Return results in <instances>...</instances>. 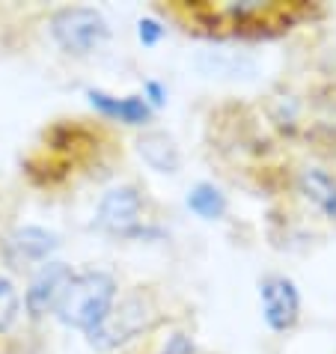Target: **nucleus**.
Instances as JSON below:
<instances>
[{"instance_id": "obj_15", "label": "nucleus", "mask_w": 336, "mask_h": 354, "mask_svg": "<svg viewBox=\"0 0 336 354\" xmlns=\"http://www.w3.org/2000/svg\"><path fill=\"white\" fill-rule=\"evenodd\" d=\"M143 98H146V104H149L152 111H158V107L167 104V86L158 84V81H146L143 84Z\"/></svg>"}, {"instance_id": "obj_14", "label": "nucleus", "mask_w": 336, "mask_h": 354, "mask_svg": "<svg viewBox=\"0 0 336 354\" xmlns=\"http://www.w3.org/2000/svg\"><path fill=\"white\" fill-rule=\"evenodd\" d=\"M161 354H196V346L187 333H173V337L164 342Z\"/></svg>"}, {"instance_id": "obj_12", "label": "nucleus", "mask_w": 336, "mask_h": 354, "mask_svg": "<svg viewBox=\"0 0 336 354\" xmlns=\"http://www.w3.org/2000/svg\"><path fill=\"white\" fill-rule=\"evenodd\" d=\"M21 316V295H18L15 283L0 274V333H6Z\"/></svg>"}, {"instance_id": "obj_1", "label": "nucleus", "mask_w": 336, "mask_h": 354, "mask_svg": "<svg viewBox=\"0 0 336 354\" xmlns=\"http://www.w3.org/2000/svg\"><path fill=\"white\" fill-rule=\"evenodd\" d=\"M116 304V280L107 271H84L75 274L66 286V295L57 307V319L66 328L93 330Z\"/></svg>"}, {"instance_id": "obj_2", "label": "nucleus", "mask_w": 336, "mask_h": 354, "mask_svg": "<svg viewBox=\"0 0 336 354\" xmlns=\"http://www.w3.org/2000/svg\"><path fill=\"white\" fill-rule=\"evenodd\" d=\"M48 30H51V39L66 54H75V57H86L111 39L107 18L93 6L57 9L51 15V21H48Z\"/></svg>"}, {"instance_id": "obj_7", "label": "nucleus", "mask_w": 336, "mask_h": 354, "mask_svg": "<svg viewBox=\"0 0 336 354\" xmlns=\"http://www.w3.org/2000/svg\"><path fill=\"white\" fill-rule=\"evenodd\" d=\"M140 194H137L131 185H120V188H111L102 203H98L95 212V223L98 230L111 232V235H125V239H134V232L140 230Z\"/></svg>"}, {"instance_id": "obj_11", "label": "nucleus", "mask_w": 336, "mask_h": 354, "mask_svg": "<svg viewBox=\"0 0 336 354\" xmlns=\"http://www.w3.org/2000/svg\"><path fill=\"white\" fill-rule=\"evenodd\" d=\"M187 209L203 221H221L226 214V196L221 188H214L212 182H200L187 191Z\"/></svg>"}, {"instance_id": "obj_13", "label": "nucleus", "mask_w": 336, "mask_h": 354, "mask_svg": "<svg viewBox=\"0 0 336 354\" xmlns=\"http://www.w3.org/2000/svg\"><path fill=\"white\" fill-rule=\"evenodd\" d=\"M164 24L158 21V18H152V15H146V18H140L137 21V39L146 45V48H152V45H158L164 39Z\"/></svg>"}, {"instance_id": "obj_10", "label": "nucleus", "mask_w": 336, "mask_h": 354, "mask_svg": "<svg viewBox=\"0 0 336 354\" xmlns=\"http://www.w3.org/2000/svg\"><path fill=\"white\" fill-rule=\"evenodd\" d=\"M298 185H301V194L306 200L315 203L328 218L336 221V179L330 173L319 170V167H310V170L301 173Z\"/></svg>"}, {"instance_id": "obj_9", "label": "nucleus", "mask_w": 336, "mask_h": 354, "mask_svg": "<svg viewBox=\"0 0 336 354\" xmlns=\"http://www.w3.org/2000/svg\"><path fill=\"white\" fill-rule=\"evenodd\" d=\"M137 155L155 173H179V167H182L179 146H176V140L167 131H146L137 140Z\"/></svg>"}, {"instance_id": "obj_5", "label": "nucleus", "mask_w": 336, "mask_h": 354, "mask_svg": "<svg viewBox=\"0 0 336 354\" xmlns=\"http://www.w3.org/2000/svg\"><path fill=\"white\" fill-rule=\"evenodd\" d=\"M75 271L68 268L66 262H45L39 265L33 271L30 283H27V292H24V310L30 313L33 319H42L48 313H57L60 307L63 295H66V286L72 283Z\"/></svg>"}, {"instance_id": "obj_8", "label": "nucleus", "mask_w": 336, "mask_h": 354, "mask_svg": "<svg viewBox=\"0 0 336 354\" xmlns=\"http://www.w3.org/2000/svg\"><path fill=\"white\" fill-rule=\"evenodd\" d=\"M86 98H90V104L95 107L102 116H107V120H120L125 125H146L152 120V107L146 104L143 95H111L104 90H86Z\"/></svg>"}, {"instance_id": "obj_6", "label": "nucleus", "mask_w": 336, "mask_h": 354, "mask_svg": "<svg viewBox=\"0 0 336 354\" xmlns=\"http://www.w3.org/2000/svg\"><path fill=\"white\" fill-rule=\"evenodd\" d=\"M259 298H262V316L265 324L277 333L292 330L301 319V292L298 286L283 277V274H271L259 283Z\"/></svg>"}, {"instance_id": "obj_4", "label": "nucleus", "mask_w": 336, "mask_h": 354, "mask_svg": "<svg viewBox=\"0 0 336 354\" xmlns=\"http://www.w3.org/2000/svg\"><path fill=\"white\" fill-rule=\"evenodd\" d=\"M3 259L9 268L24 271L33 265L51 262V257L60 250V235L45 230V226H15L12 232L3 239Z\"/></svg>"}, {"instance_id": "obj_3", "label": "nucleus", "mask_w": 336, "mask_h": 354, "mask_svg": "<svg viewBox=\"0 0 336 354\" xmlns=\"http://www.w3.org/2000/svg\"><path fill=\"white\" fill-rule=\"evenodd\" d=\"M152 319L155 316H152L149 301L143 295H128L120 304H113L111 313L93 330H86V342L98 351H111L116 346H125L137 333H143L152 324Z\"/></svg>"}]
</instances>
